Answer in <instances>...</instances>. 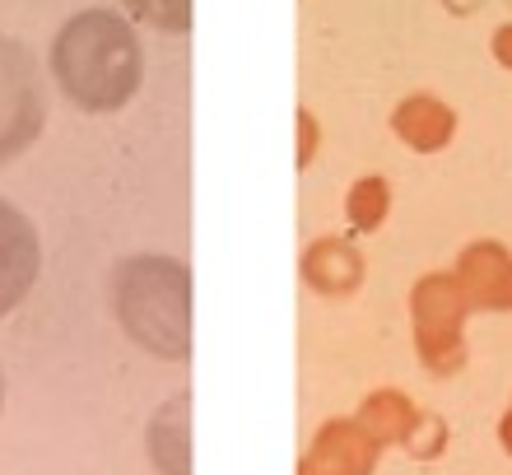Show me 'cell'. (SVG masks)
I'll list each match as a JSON object with an SVG mask.
<instances>
[{
  "mask_svg": "<svg viewBox=\"0 0 512 475\" xmlns=\"http://www.w3.org/2000/svg\"><path fill=\"white\" fill-rule=\"evenodd\" d=\"M140 24L159 33H187L191 28V0H122Z\"/></svg>",
  "mask_w": 512,
  "mask_h": 475,
  "instance_id": "4fadbf2b",
  "label": "cell"
},
{
  "mask_svg": "<svg viewBox=\"0 0 512 475\" xmlns=\"http://www.w3.org/2000/svg\"><path fill=\"white\" fill-rule=\"evenodd\" d=\"M354 420L364 424L382 448H405V438H410V429L419 420V406L405 392H396V387H378V392L364 396V406H359Z\"/></svg>",
  "mask_w": 512,
  "mask_h": 475,
  "instance_id": "30bf717a",
  "label": "cell"
},
{
  "mask_svg": "<svg viewBox=\"0 0 512 475\" xmlns=\"http://www.w3.org/2000/svg\"><path fill=\"white\" fill-rule=\"evenodd\" d=\"M345 215L354 233H378L391 215V182L382 173H364L345 196Z\"/></svg>",
  "mask_w": 512,
  "mask_h": 475,
  "instance_id": "7c38bea8",
  "label": "cell"
},
{
  "mask_svg": "<svg viewBox=\"0 0 512 475\" xmlns=\"http://www.w3.org/2000/svg\"><path fill=\"white\" fill-rule=\"evenodd\" d=\"M457 108L438 94H405L396 108H391V136L401 140L405 150L415 154H443L452 140H457Z\"/></svg>",
  "mask_w": 512,
  "mask_h": 475,
  "instance_id": "ba28073f",
  "label": "cell"
},
{
  "mask_svg": "<svg viewBox=\"0 0 512 475\" xmlns=\"http://www.w3.org/2000/svg\"><path fill=\"white\" fill-rule=\"evenodd\" d=\"M47 126V80L38 56L19 38L0 33V163L19 154L42 136Z\"/></svg>",
  "mask_w": 512,
  "mask_h": 475,
  "instance_id": "277c9868",
  "label": "cell"
},
{
  "mask_svg": "<svg viewBox=\"0 0 512 475\" xmlns=\"http://www.w3.org/2000/svg\"><path fill=\"white\" fill-rule=\"evenodd\" d=\"M149 457L163 475H191L187 462V396H173L149 424Z\"/></svg>",
  "mask_w": 512,
  "mask_h": 475,
  "instance_id": "8fae6325",
  "label": "cell"
},
{
  "mask_svg": "<svg viewBox=\"0 0 512 475\" xmlns=\"http://www.w3.org/2000/svg\"><path fill=\"white\" fill-rule=\"evenodd\" d=\"M317 145H322V126L308 108H298V168H308L317 159Z\"/></svg>",
  "mask_w": 512,
  "mask_h": 475,
  "instance_id": "9a60e30c",
  "label": "cell"
},
{
  "mask_svg": "<svg viewBox=\"0 0 512 475\" xmlns=\"http://www.w3.org/2000/svg\"><path fill=\"white\" fill-rule=\"evenodd\" d=\"M0 406H5V378H0Z\"/></svg>",
  "mask_w": 512,
  "mask_h": 475,
  "instance_id": "ac0fdd59",
  "label": "cell"
},
{
  "mask_svg": "<svg viewBox=\"0 0 512 475\" xmlns=\"http://www.w3.org/2000/svg\"><path fill=\"white\" fill-rule=\"evenodd\" d=\"M368 261L364 252L345 238H317V243L303 252V280H308L317 294H354L364 285Z\"/></svg>",
  "mask_w": 512,
  "mask_h": 475,
  "instance_id": "9c48e42d",
  "label": "cell"
},
{
  "mask_svg": "<svg viewBox=\"0 0 512 475\" xmlns=\"http://www.w3.org/2000/svg\"><path fill=\"white\" fill-rule=\"evenodd\" d=\"M382 443L354 420H326L298 457V475H373Z\"/></svg>",
  "mask_w": 512,
  "mask_h": 475,
  "instance_id": "5b68a950",
  "label": "cell"
},
{
  "mask_svg": "<svg viewBox=\"0 0 512 475\" xmlns=\"http://www.w3.org/2000/svg\"><path fill=\"white\" fill-rule=\"evenodd\" d=\"M452 275H457L471 313H512V247L508 243H499V238L466 243Z\"/></svg>",
  "mask_w": 512,
  "mask_h": 475,
  "instance_id": "8992f818",
  "label": "cell"
},
{
  "mask_svg": "<svg viewBox=\"0 0 512 475\" xmlns=\"http://www.w3.org/2000/svg\"><path fill=\"white\" fill-rule=\"evenodd\" d=\"M499 448L512 457V406L503 410V420H499Z\"/></svg>",
  "mask_w": 512,
  "mask_h": 475,
  "instance_id": "e0dca14e",
  "label": "cell"
},
{
  "mask_svg": "<svg viewBox=\"0 0 512 475\" xmlns=\"http://www.w3.org/2000/svg\"><path fill=\"white\" fill-rule=\"evenodd\" d=\"M489 56H494L503 70H512V19H503V24L489 33Z\"/></svg>",
  "mask_w": 512,
  "mask_h": 475,
  "instance_id": "2e32d148",
  "label": "cell"
},
{
  "mask_svg": "<svg viewBox=\"0 0 512 475\" xmlns=\"http://www.w3.org/2000/svg\"><path fill=\"white\" fill-rule=\"evenodd\" d=\"M112 313L122 331L163 359L191 354V271L177 257H122L112 266Z\"/></svg>",
  "mask_w": 512,
  "mask_h": 475,
  "instance_id": "7a4b0ae2",
  "label": "cell"
},
{
  "mask_svg": "<svg viewBox=\"0 0 512 475\" xmlns=\"http://www.w3.org/2000/svg\"><path fill=\"white\" fill-rule=\"evenodd\" d=\"M38 271H42V243L33 219L19 205L0 201V317L14 313L28 299Z\"/></svg>",
  "mask_w": 512,
  "mask_h": 475,
  "instance_id": "52a82bcc",
  "label": "cell"
},
{
  "mask_svg": "<svg viewBox=\"0 0 512 475\" xmlns=\"http://www.w3.org/2000/svg\"><path fill=\"white\" fill-rule=\"evenodd\" d=\"M52 75L80 112H122L145 80V52L117 10H80L56 28Z\"/></svg>",
  "mask_w": 512,
  "mask_h": 475,
  "instance_id": "6da1fadb",
  "label": "cell"
},
{
  "mask_svg": "<svg viewBox=\"0 0 512 475\" xmlns=\"http://www.w3.org/2000/svg\"><path fill=\"white\" fill-rule=\"evenodd\" d=\"M466 322H471V303L461 294L457 275H419L410 289V326H415V350L429 373L452 378L466 368Z\"/></svg>",
  "mask_w": 512,
  "mask_h": 475,
  "instance_id": "3957f363",
  "label": "cell"
},
{
  "mask_svg": "<svg viewBox=\"0 0 512 475\" xmlns=\"http://www.w3.org/2000/svg\"><path fill=\"white\" fill-rule=\"evenodd\" d=\"M405 452L410 457H438V452H447V424L438 420V415H429V410H419L415 429H410V438H405Z\"/></svg>",
  "mask_w": 512,
  "mask_h": 475,
  "instance_id": "5bb4252c",
  "label": "cell"
}]
</instances>
